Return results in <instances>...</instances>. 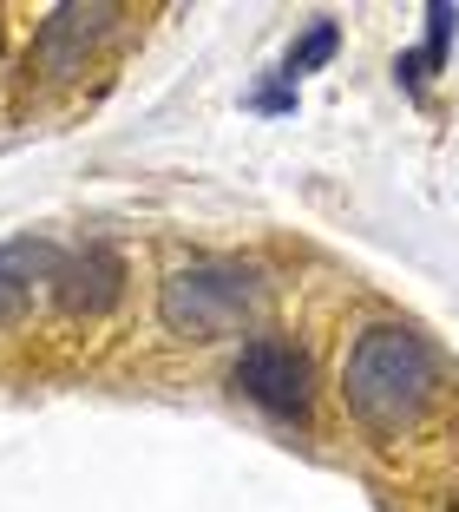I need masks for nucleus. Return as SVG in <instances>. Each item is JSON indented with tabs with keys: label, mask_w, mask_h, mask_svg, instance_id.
I'll use <instances>...</instances> for the list:
<instances>
[{
	"label": "nucleus",
	"mask_w": 459,
	"mask_h": 512,
	"mask_svg": "<svg viewBox=\"0 0 459 512\" xmlns=\"http://www.w3.org/2000/svg\"><path fill=\"white\" fill-rule=\"evenodd\" d=\"M341 407L374 447H414L453 414V362L414 322H368L341 355Z\"/></svg>",
	"instance_id": "nucleus-1"
},
{
	"label": "nucleus",
	"mask_w": 459,
	"mask_h": 512,
	"mask_svg": "<svg viewBox=\"0 0 459 512\" xmlns=\"http://www.w3.org/2000/svg\"><path fill=\"white\" fill-rule=\"evenodd\" d=\"M250 112H296V86H263V92H250Z\"/></svg>",
	"instance_id": "nucleus-9"
},
{
	"label": "nucleus",
	"mask_w": 459,
	"mask_h": 512,
	"mask_svg": "<svg viewBox=\"0 0 459 512\" xmlns=\"http://www.w3.org/2000/svg\"><path fill=\"white\" fill-rule=\"evenodd\" d=\"M60 243L53 237H14L0 243V329H20V322L33 316V302L53 289V276H60Z\"/></svg>",
	"instance_id": "nucleus-6"
},
{
	"label": "nucleus",
	"mask_w": 459,
	"mask_h": 512,
	"mask_svg": "<svg viewBox=\"0 0 459 512\" xmlns=\"http://www.w3.org/2000/svg\"><path fill=\"white\" fill-rule=\"evenodd\" d=\"M119 20H125V7H53L33 27V66H40V79H79L99 60V46L119 33Z\"/></svg>",
	"instance_id": "nucleus-4"
},
{
	"label": "nucleus",
	"mask_w": 459,
	"mask_h": 512,
	"mask_svg": "<svg viewBox=\"0 0 459 512\" xmlns=\"http://www.w3.org/2000/svg\"><path fill=\"white\" fill-rule=\"evenodd\" d=\"M453 27H459V14L433 0V7H427V40H420L414 53H400V60H394V79H400L407 92H414V99H420V86H427V79L446 66V46H453Z\"/></svg>",
	"instance_id": "nucleus-7"
},
{
	"label": "nucleus",
	"mask_w": 459,
	"mask_h": 512,
	"mask_svg": "<svg viewBox=\"0 0 459 512\" xmlns=\"http://www.w3.org/2000/svg\"><path fill=\"white\" fill-rule=\"evenodd\" d=\"M446 512H459V499H453V506H446Z\"/></svg>",
	"instance_id": "nucleus-10"
},
{
	"label": "nucleus",
	"mask_w": 459,
	"mask_h": 512,
	"mask_svg": "<svg viewBox=\"0 0 459 512\" xmlns=\"http://www.w3.org/2000/svg\"><path fill=\"white\" fill-rule=\"evenodd\" d=\"M53 296L73 322H99L125 302V256L112 243H86L79 256H66L53 276Z\"/></svg>",
	"instance_id": "nucleus-5"
},
{
	"label": "nucleus",
	"mask_w": 459,
	"mask_h": 512,
	"mask_svg": "<svg viewBox=\"0 0 459 512\" xmlns=\"http://www.w3.org/2000/svg\"><path fill=\"white\" fill-rule=\"evenodd\" d=\"M335 46H341V27H335V20H315V27L289 46V60H282V86H296L302 73L328 66V60H335Z\"/></svg>",
	"instance_id": "nucleus-8"
},
{
	"label": "nucleus",
	"mask_w": 459,
	"mask_h": 512,
	"mask_svg": "<svg viewBox=\"0 0 459 512\" xmlns=\"http://www.w3.org/2000/svg\"><path fill=\"white\" fill-rule=\"evenodd\" d=\"M230 388H237L250 407H263L269 421H282V427H315V368H309V355L276 329L250 335V342L237 348Z\"/></svg>",
	"instance_id": "nucleus-3"
},
{
	"label": "nucleus",
	"mask_w": 459,
	"mask_h": 512,
	"mask_svg": "<svg viewBox=\"0 0 459 512\" xmlns=\"http://www.w3.org/2000/svg\"><path fill=\"white\" fill-rule=\"evenodd\" d=\"M263 263H243V256H197L184 270H171L158 283V329L178 335V342H223V335H243L263 316Z\"/></svg>",
	"instance_id": "nucleus-2"
}]
</instances>
